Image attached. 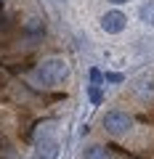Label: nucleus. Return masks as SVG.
Here are the masks:
<instances>
[{"mask_svg": "<svg viewBox=\"0 0 154 159\" xmlns=\"http://www.w3.org/2000/svg\"><path fill=\"white\" fill-rule=\"evenodd\" d=\"M69 74V64L61 56H48L40 61V66L35 69V80L43 88H58Z\"/></svg>", "mask_w": 154, "mask_h": 159, "instance_id": "nucleus-1", "label": "nucleus"}, {"mask_svg": "<svg viewBox=\"0 0 154 159\" xmlns=\"http://www.w3.org/2000/svg\"><path fill=\"white\" fill-rule=\"evenodd\" d=\"M130 127H133V117L125 111H109L104 117V130L109 135H125Z\"/></svg>", "mask_w": 154, "mask_h": 159, "instance_id": "nucleus-2", "label": "nucleus"}, {"mask_svg": "<svg viewBox=\"0 0 154 159\" xmlns=\"http://www.w3.org/2000/svg\"><path fill=\"white\" fill-rule=\"evenodd\" d=\"M37 159H56V138L51 125H43L37 130Z\"/></svg>", "mask_w": 154, "mask_h": 159, "instance_id": "nucleus-3", "label": "nucleus"}, {"mask_svg": "<svg viewBox=\"0 0 154 159\" xmlns=\"http://www.w3.org/2000/svg\"><path fill=\"white\" fill-rule=\"evenodd\" d=\"M125 24H128V19H125L122 11H109V13L101 16V29L109 32V34H120L125 29Z\"/></svg>", "mask_w": 154, "mask_h": 159, "instance_id": "nucleus-4", "label": "nucleus"}, {"mask_svg": "<svg viewBox=\"0 0 154 159\" xmlns=\"http://www.w3.org/2000/svg\"><path fill=\"white\" fill-rule=\"evenodd\" d=\"M82 159H109V151L104 146H91V148H85Z\"/></svg>", "mask_w": 154, "mask_h": 159, "instance_id": "nucleus-5", "label": "nucleus"}, {"mask_svg": "<svg viewBox=\"0 0 154 159\" xmlns=\"http://www.w3.org/2000/svg\"><path fill=\"white\" fill-rule=\"evenodd\" d=\"M138 16H141L146 24H152V27H154V0H146V6H141Z\"/></svg>", "mask_w": 154, "mask_h": 159, "instance_id": "nucleus-6", "label": "nucleus"}, {"mask_svg": "<svg viewBox=\"0 0 154 159\" xmlns=\"http://www.w3.org/2000/svg\"><path fill=\"white\" fill-rule=\"evenodd\" d=\"M88 96H91V101L96 103V106H98V103H104V93H101V88H98V85L88 88Z\"/></svg>", "mask_w": 154, "mask_h": 159, "instance_id": "nucleus-7", "label": "nucleus"}, {"mask_svg": "<svg viewBox=\"0 0 154 159\" xmlns=\"http://www.w3.org/2000/svg\"><path fill=\"white\" fill-rule=\"evenodd\" d=\"M104 80H106V74H101L98 69H91V82H93V85H101Z\"/></svg>", "mask_w": 154, "mask_h": 159, "instance_id": "nucleus-8", "label": "nucleus"}, {"mask_svg": "<svg viewBox=\"0 0 154 159\" xmlns=\"http://www.w3.org/2000/svg\"><path fill=\"white\" fill-rule=\"evenodd\" d=\"M122 80H125V77L117 74V72H109V74H106V82H122Z\"/></svg>", "mask_w": 154, "mask_h": 159, "instance_id": "nucleus-9", "label": "nucleus"}, {"mask_svg": "<svg viewBox=\"0 0 154 159\" xmlns=\"http://www.w3.org/2000/svg\"><path fill=\"white\" fill-rule=\"evenodd\" d=\"M109 3H114V6H122V3H128V0H109Z\"/></svg>", "mask_w": 154, "mask_h": 159, "instance_id": "nucleus-10", "label": "nucleus"}]
</instances>
